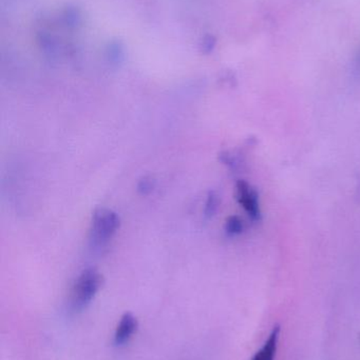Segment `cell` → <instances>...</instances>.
Segmentation results:
<instances>
[{
    "label": "cell",
    "mask_w": 360,
    "mask_h": 360,
    "mask_svg": "<svg viewBox=\"0 0 360 360\" xmlns=\"http://www.w3.org/2000/svg\"><path fill=\"white\" fill-rule=\"evenodd\" d=\"M103 285V276L99 271L90 268L85 270L76 279L70 297V309L73 313H80L94 300Z\"/></svg>",
    "instance_id": "1"
},
{
    "label": "cell",
    "mask_w": 360,
    "mask_h": 360,
    "mask_svg": "<svg viewBox=\"0 0 360 360\" xmlns=\"http://www.w3.org/2000/svg\"><path fill=\"white\" fill-rule=\"evenodd\" d=\"M120 228V217L116 212L99 209L93 214L90 229V247L101 251L107 247Z\"/></svg>",
    "instance_id": "2"
},
{
    "label": "cell",
    "mask_w": 360,
    "mask_h": 360,
    "mask_svg": "<svg viewBox=\"0 0 360 360\" xmlns=\"http://www.w3.org/2000/svg\"><path fill=\"white\" fill-rule=\"evenodd\" d=\"M237 200L240 203L247 215L254 221H259L261 218L259 195L249 182L239 180L236 184Z\"/></svg>",
    "instance_id": "3"
},
{
    "label": "cell",
    "mask_w": 360,
    "mask_h": 360,
    "mask_svg": "<svg viewBox=\"0 0 360 360\" xmlns=\"http://www.w3.org/2000/svg\"><path fill=\"white\" fill-rule=\"evenodd\" d=\"M137 319L131 313H125L114 333V346L122 347L126 345L137 331Z\"/></svg>",
    "instance_id": "4"
},
{
    "label": "cell",
    "mask_w": 360,
    "mask_h": 360,
    "mask_svg": "<svg viewBox=\"0 0 360 360\" xmlns=\"http://www.w3.org/2000/svg\"><path fill=\"white\" fill-rule=\"evenodd\" d=\"M279 338H280V326H275L262 348L256 353L252 360H275L278 350Z\"/></svg>",
    "instance_id": "5"
},
{
    "label": "cell",
    "mask_w": 360,
    "mask_h": 360,
    "mask_svg": "<svg viewBox=\"0 0 360 360\" xmlns=\"http://www.w3.org/2000/svg\"><path fill=\"white\" fill-rule=\"evenodd\" d=\"M244 231V224L238 216H230L225 222V232L230 236H238Z\"/></svg>",
    "instance_id": "6"
},
{
    "label": "cell",
    "mask_w": 360,
    "mask_h": 360,
    "mask_svg": "<svg viewBox=\"0 0 360 360\" xmlns=\"http://www.w3.org/2000/svg\"><path fill=\"white\" fill-rule=\"evenodd\" d=\"M220 198L217 193L211 192L205 202L204 214L207 218L213 217L219 209Z\"/></svg>",
    "instance_id": "7"
},
{
    "label": "cell",
    "mask_w": 360,
    "mask_h": 360,
    "mask_svg": "<svg viewBox=\"0 0 360 360\" xmlns=\"http://www.w3.org/2000/svg\"><path fill=\"white\" fill-rule=\"evenodd\" d=\"M152 190H154V184L151 179H144L139 182V191L142 194H149Z\"/></svg>",
    "instance_id": "8"
}]
</instances>
